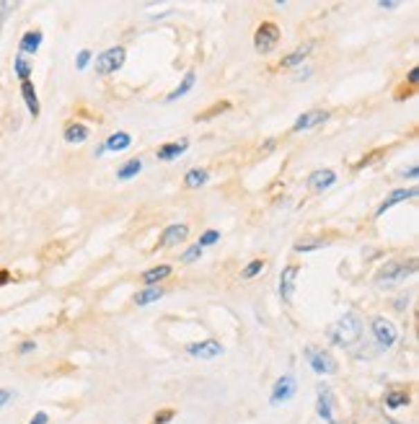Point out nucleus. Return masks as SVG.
I'll use <instances>...</instances> for the list:
<instances>
[{
	"label": "nucleus",
	"mask_w": 419,
	"mask_h": 424,
	"mask_svg": "<svg viewBox=\"0 0 419 424\" xmlns=\"http://www.w3.org/2000/svg\"><path fill=\"white\" fill-rule=\"evenodd\" d=\"M329 336L332 342H337L339 347H350L355 344L362 336V321L357 313H344V316L337 321V324L329 329Z\"/></svg>",
	"instance_id": "f257e3e1"
},
{
	"label": "nucleus",
	"mask_w": 419,
	"mask_h": 424,
	"mask_svg": "<svg viewBox=\"0 0 419 424\" xmlns=\"http://www.w3.org/2000/svg\"><path fill=\"white\" fill-rule=\"evenodd\" d=\"M417 272V261H389V264L375 275V285L378 287H396L399 282H404L409 275Z\"/></svg>",
	"instance_id": "f03ea898"
},
{
	"label": "nucleus",
	"mask_w": 419,
	"mask_h": 424,
	"mask_svg": "<svg viewBox=\"0 0 419 424\" xmlns=\"http://www.w3.org/2000/svg\"><path fill=\"white\" fill-rule=\"evenodd\" d=\"M125 65V50L122 47H112V50L101 52L96 57V73L98 75H109V73H117Z\"/></svg>",
	"instance_id": "7ed1b4c3"
},
{
	"label": "nucleus",
	"mask_w": 419,
	"mask_h": 424,
	"mask_svg": "<svg viewBox=\"0 0 419 424\" xmlns=\"http://www.w3.org/2000/svg\"><path fill=\"white\" fill-rule=\"evenodd\" d=\"M277 42H280V29H277L274 24H262V26L256 29V37H253L256 52L267 55V52H272L274 47H277Z\"/></svg>",
	"instance_id": "20e7f679"
},
{
	"label": "nucleus",
	"mask_w": 419,
	"mask_h": 424,
	"mask_svg": "<svg viewBox=\"0 0 419 424\" xmlns=\"http://www.w3.org/2000/svg\"><path fill=\"white\" fill-rule=\"evenodd\" d=\"M373 336L378 339V344L383 347V349H389V347L396 344V326L391 324V321H386V318H375L373 321Z\"/></svg>",
	"instance_id": "39448f33"
},
{
	"label": "nucleus",
	"mask_w": 419,
	"mask_h": 424,
	"mask_svg": "<svg viewBox=\"0 0 419 424\" xmlns=\"http://www.w3.org/2000/svg\"><path fill=\"white\" fill-rule=\"evenodd\" d=\"M295 388H298V383H295L293 375H283V378L274 383L272 404H285V401H290L295 396Z\"/></svg>",
	"instance_id": "423d86ee"
},
{
	"label": "nucleus",
	"mask_w": 419,
	"mask_h": 424,
	"mask_svg": "<svg viewBox=\"0 0 419 424\" xmlns=\"http://www.w3.org/2000/svg\"><path fill=\"white\" fill-rule=\"evenodd\" d=\"M305 355H308L311 367L316 373H337V362H334V357L329 352H323V349H308Z\"/></svg>",
	"instance_id": "0eeeda50"
},
{
	"label": "nucleus",
	"mask_w": 419,
	"mask_h": 424,
	"mask_svg": "<svg viewBox=\"0 0 419 424\" xmlns=\"http://www.w3.org/2000/svg\"><path fill=\"white\" fill-rule=\"evenodd\" d=\"M186 352L192 357H199V360H213V357L223 355V347L213 342V339H207V342H197V344H189L186 347Z\"/></svg>",
	"instance_id": "6e6552de"
},
{
	"label": "nucleus",
	"mask_w": 419,
	"mask_h": 424,
	"mask_svg": "<svg viewBox=\"0 0 419 424\" xmlns=\"http://www.w3.org/2000/svg\"><path fill=\"white\" fill-rule=\"evenodd\" d=\"M334 181H337V174H334L332 168H319V171H313L311 176H308V187L313 192H323V189H332Z\"/></svg>",
	"instance_id": "1a4fd4ad"
},
{
	"label": "nucleus",
	"mask_w": 419,
	"mask_h": 424,
	"mask_svg": "<svg viewBox=\"0 0 419 424\" xmlns=\"http://www.w3.org/2000/svg\"><path fill=\"white\" fill-rule=\"evenodd\" d=\"M298 266H285L283 275H280V295H283L285 303H290L293 300V290H295V277H298Z\"/></svg>",
	"instance_id": "9d476101"
},
{
	"label": "nucleus",
	"mask_w": 419,
	"mask_h": 424,
	"mask_svg": "<svg viewBox=\"0 0 419 424\" xmlns=\"http://www.w3.org/2000/svg\"><path fill=\"white\" fill-rule=\"evenodd\" d=\"M319 416L323 422H334V398L329 385H319Z\"/></svg>",
	"instance_id": "9b49d317"
},
{
	"label": "nucleus",
	"mask_w": 419,
	"mask_h": 424,
	"mask_svg": "<svg viewBox=\"0 0 419 424\" xmlns=\"http://www.w3.org/2000/svg\"><path fill=\"white\" fill-rule=\"evenodd\" d=\"M329 117L323 109H313V111H305V114H301L298 117V122L293 125V129L295 132H301V129H311V127H316V125H321L323 119Z\"/></svg>",
	"instance_id": "f8f14e48"
},
{
	"label": "nucleus",
	"mask_w": 419,
	"mask_h": 424,
	"mask_svg": "<svg viewBox=\"0 0 419 424\" xmlns=\"http://www.w3.org/2000/svg\"><path fill=\"white\" fill-rule=\"evenodd\" d=\"M186 236H189V228L179 225V223H176V225H168L166 230H163V236H161V243H163V246H174V243H181Z\"/></svg>",
	"instance_id": "ddd939ff"
},
{
	"label": "nucleus",
	"mask_w": 419,
	"mask_h": 424,
	"mask_svg": "<svg viewBox=\"0 0 419 424\" xmlns=\"http://www.w3.org/2000/svg\"><path fill=\"white\" fill-rule=\"evenodd\" d=\"M411 197H417V189H399V192H393V194H391V197L378 208V215H383L386 210L396 208L399 202H407V199H411Z\"/></svg>",
	"instance_id": "4468645a"
},
{
	"label": "nucleus",
	"mask_w": 419,
	"mask_h": 424,
	"mask_svg": "<svg viewBox=\"0 0 419 424\" xmlns=\"http://www.w3.org/2000/svg\"><path fill=\"white\" fill-rule=\"evenodd\" d=\"M21 93H24V101H26V107H29L31 114L39 117V99H37V91H34V86H31L29 80L21 83Z\"/></svg>",
	"instance_id": "2eb2a0df"
},
{
	"label": "nucleus",
	"mask_w": 419,
	"mask_h": 424,
	"mask_svg": "<svg viewBox=\"0 0 419 424\" xmlns=\"http://www.w3.org/2000/svg\"><path fill=\"white\" fill-rule=\"evenodd\" d=\"M186 148H189V142H186V140H181V142H171V145H163V148H158V158H161V160L179 158Z\"/></svg>",
	"instance_id": "dca6fc26"
},
{
	"label": "nucleus",
	"mask_w": 419,
	"mask_h": 424,
	"mask_svg": "<svg viewBox=\"0 0 419 424\" xmlns=\"http://www.w3.org/2000/svg\"><path fill=\"white\" fill-rule=\"evenodd\" d=\"M313 50V42H308V44H303V47H298L295 52H290L287 57L283 59V68H295V65H301L303 59L308 57V52Z\"/></svg>",
	"instance_id": "f3484780"
},
{
	"label": "nucleus",
	"mask_w": 419,
	"mask_h": 424,
	"mask_svg": "<svg viewBox=\"0 0 419 424\" xmlns=\"http://www.w3.org/2000/svg\"><path fill=\"white\" fill-rule=\"evenodd\" d=\"M195 78H197L195 73H186L184 80H181V83H179V86H176V89L166 96V101H176V99H181L184 93H189V91H192V86H195Z\"/></svg>",
	"instance_id": "a211bd4d"
},
{
	"label": "nucleus",
	"mask_w": 419,
	"mask_h": 424,
	"mask_svg": "<svg viewBox=\"0 0 419 424\" xmlns=\"http://www.w3.org/2000/svg\"><path fill=\"white\" fill-rule=\"evenodd\" d=\"M207 178H210V176H207L205 168H192V171H189V174L184 176V184L189 189H197V187H205Z\"/></svg>",
	"instance_id": "6ab92c4d"
},
{
	"label": "nucleus",
	"mask_w": 419,
	"mask_h": 424,
	"mask_svg": "<svg viewBox=\"0 0 419 424\" xmlns=\"http://www.w3.org/2000/svg\"><path fill=\"white\" fill-rule=\"evenodd\" d=\"M132 145V138L127 135V132H117V135H112V138L104 142V150H125Z\"/></svg>",
	"instance_id": "aec40b11"
},
{
	"label": "nucleus",
	"mask_w": 419,
	"mask_h": 424,
	"mask_svg": "<svg viewBox=\"0 0 419 424\" xmlns=\"http://www.w3.org/2000/svg\"><path fill=\"white\" fill-rule=\"evenodd\" d=\"M161 295H163V290H161V287H145L143 293H137V295H135V303H137V306H148V303L158 300Z\"/></svg>",
	"instance_id": "412c9836"
},
{
	"label": "nucleus",
	"mask_w": 419,
	"mask_h": 424,
	"mask_svg": "<svg viewBox=\"0 0 419 424\" xmlns=\"http://www.w3.org/2000/svg\"><path fill=\"white\" fill-rule=\"evenodd\" d=\"M42 44V31H29L24 39H21V50L24 52H37Z\"/></svg>",
	"instance_id": "4be33fe9"
},
{
	"label": "nucleus",
	"mask_w": 419,
	"mask_h": 424,
	"mask_svg": "<svg viewBox=\"0 0 419 424\" xmlns=\"http://www.w3.org/2000/svg\"><path fill=\"white\" fill-rule=\"evenodd\" d=\"M168 275H171V266H156V269H148L145 275H143V282L153 285V282H158V279H163Z\"/></svg>",
	"instance_id": "5701e85b"
},
{
	"label": "nucleus",
	"mask_w": 419,
	"mask_h": 424,
	"mask_svg": "<svg viewBox=\"0 0 419 424\" xmlns=\"http://www.w3.org/2000/svg\"><path fill=\"white\" fill-rule=\"evenodd\" d=\"M140 168H143V160H137V158L130 160V163H125V166L117 171V178H122V181H125V178L137 176V174H140Z\"/></svg>",
	"instance_id": "b1692460"
},
{
	"label": "nucleus",
	"mask_w": 419,
	"mask_h": 424,
	"mask_svg": "<svg viewBox=\"0 0 419 424\" xmlns=\"http://www.w3.org/2000/svg\"><path fill=\"white\" fill-rule=\"evenodd\" d=\"M407 404H409L407 391H391V394L386 396V406H389V409H399V406H407Z\"/></svg>",
	"instance_id": "393cba45"
},
{
	"label": "nucleus",
	"mask_w": 419,
	"mask_h": 424,
	"mask_svg": "<svg viewBox=\"0 0 419 424\" xmlns=\"http://www.w3.org/2000/svg\"><path fill=\"white\" fill-rule=\"evenodd\" d=\"M86 138H88V129L83 127V125H70V127L65 129V140H68V142H83Z\"/></svg>",
	"instance_id": "a878e982"
},
{
	"label": "nucleus",
	"mask_w": 419,
	"mask_h": 424,
	"mask_svg": "<svg viewBox=\"0 0 419 424\" xmlns=\"http://www.w3.org/2000/svg\"><path fill=\"white\" fill-rule=\"evenodd\" d=\"M262 269H264V261H262V259H253L251 264H249V266L244 269V272H241V277H244V279H251V277H256L259 272H262Z\"/></svg>",
	"instance_id": "bb28decb"
},
{
	"label": "nucleus",
	"mask_w": 419,
	"mask_h": 424,
	"mask_svg": "<svg viewBox=\"0 0 419 424\" xmlns=\"http://www.w3.org/2000/svg\"><path fill=\"white\" fill-rule=\"evenodd\" d=\"M16 73H19L21 83H24V80H29V65L24 62V57H16Z\"/></svg>",
	"instance_id": "cd10ccee"
},
{
	"label": "nucleus",
	"mask_w": 419,
	"mask_h": 424,
	"mask_svg": "<svg viewBox=\"0 0 419 424\" xmlns=\"http://www.w3.org/2000/svg\"><path fill=\"white\" fill-rule=\"evenodd\" d=\"M217 238H220V233H217V230H207L205 236L199 238V246H202V248H205V246H213Z\"/></svg>",
	"instance_id": "c85d7f7f"
},
{
	"label": "nucleus",
	"mask_w": 419,
	"mask_h": 424,
	"mask_svg": "<svg viewBox=\"0 0 419 424\" xmlns=\"http://www.w3.org/2000/svg\"><path fill=\"white\" fill-rule=\"evenodd\" d=\"M202 257V246L197 243V246H192L189 251H184V257H181V261H195V259Z\"/></svg>",
	"instance_id": "c756f323"
},
{
	"label": "nucleus",
	"mask_w": 419,
	"mask_h": 424,
	"mask_svg": "<svg viewBox=\"0 0 419 424\" xmlns=\"http://www.w3.org/2000/svg\"><path fill=\"white\" fill-rule=\"evenodd\" d=\"M88 59H91V52H88V50H83V52H80V55H78V70H83V68H86V65H88Z\"/></svg>",
	"instance_id": "7c9ffc66"
},
{
	"label": "nucleus",
	"mask_w": 419,
	"mask_h": 424,
	"mask_svg": "<svg viewBox=\"0 0 419 424\" xmlns=\"http://www.w3.org/2000/svg\"><path fill=\"white\" fill-rule=\"evenodd\" d=\"M10 398H13V394H10V391H0V406H6Z\"/></svg>",
	"instance_id": "2f4dec72"
},
{
	"label": "nucleus",
	"mask_w": 419,
	"mask_h": 424,
	"mask_svg": "<svg viewBox=\"0 0 419 424\" xmlns=\"http://www.w3.org/2000/svg\"><path fill=\"white\" fill-rule=\"evenodd\" d=\"M29 424H47V414H42V412H39V414L34 416V419H31Z\"/></svg>",
	"instance_id": "473e14b6"
},
{
	"label": "nucleus",
	"mask_w": 419,
	"mask_h": 424,
	"mask_svg": "<svg viewBox=\"0 0 419 424\" xmlns=\"http://www.w3.org/2000/svg\"><path fill=\"white\" fill-rule=\"evenodd\" d=\"M308 75H311V70L305 68V70H301V73H295V80H305Z\"/></svg>",
	"instance_id": "72a5a7b5"
},
{
	"label": "nucleus",
	"mask_w": 419,
	"mask_h": 424,
	"mask_svg": "<svg viewBox=\"0 0 419 424\" xmlns=\"http://www.w3.org/2000/svg\"><path fill=\"white\" fill-rule=\"evenodd\" d=\"M168 419H171V412H166V414L156 416V424H163V422H168Z\"/></svg>",
	"instance_id": "f704fd0d"
},
{
	"label": "nucleus",
	"mask_w": 419,
	"mask_h": 424,
	"mask_svg": "<svg viewBox=\"0 0 419 424\" xmlns=\"http://www.w3.org/2000/svg\"><path fill=\"white\" fill-rule=\"evenodd\" d=\"M34 342H24V344H21V352H31V349H34Z\"/></svg>",
	"instance_id": "c9c22d12"
},
{
	"label": "nucleus",
	"mask_w": 419,
	"mask_h": 424,
	"mask_svg": "<svg viewBox=\"0 0 419 424\" xmlns=\"http://www.w3.org/2000/svg\"><path fill=\"white\" fill-rule=\"evenodd\" d=\"M417 75H419V70L417 68H411V73H409V83H417Z\"/></svg>",
	"instance_id": "e433bc0d"
},
{
	"label": "nucleus",
	"mask_w": 419,
	"mask_h": 424,
	"mask_svg": "<svg viewBox=\"0 0 419 424\" xmlns=\"http://www.w3.org/2000/svg\"><path fill=\"white\" fill-rule=\"evenodd\" d=\"M380 8H396V3H393V0H383Z\"/></svg>",
	"instance_id": "4c0bfd02"
},
{
	"label": "nucleus",
	"mask_w": 419,
	"mask_h": 424,
	"mask_svg": "<svg viewBox=\"0 0 419 424\" xmlns=\"http://www.w3.org/2000/svg\"><path fill=\"white\" fill-rule=\"evenodd\" d=\"M8 282V272L6 269H0V285H6Z\"/></svg>",
	"instance_id": "58836bf2"
}]
</instances>
